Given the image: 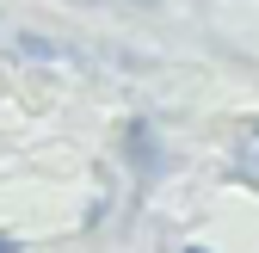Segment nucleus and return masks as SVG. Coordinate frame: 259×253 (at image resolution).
<instances>
[{
	"instance_id": "nucleus-2",
	"label": "nucleus",
	"mask_w": 259,
	"mask_h": 253,
	"mask_svg": "<svg viewBox=\"0 0 259 253\" xmlns=\"http://www.w3.org/2000/svg\"><path fill=\"white\" fill-rule=\"evenodd\" d=\"M0 253H19V247H13V241H7V235H0Z\"/></svg>"
},
{
	"instance_id": "nucleus-1",
	"label": "nucleus",
	"mask_w": 259,
	"mask_h": 253,
	"mask_svg": "<svg viewBox=\"0 0 259 253\" xmlns=\"http://www.w3.org/2000/svg\"><path fill=\"white\" fill-rule=\"evenodd\" d=\"M241 154H247V167L259 173V130H247V148H241Z\"/></svg>"
},
{
	"instance_id": "nucleus-3",
	"label": "nucleus",
	"mask_w": 259,
	"mask_h": 253,
	"mask_svg": "<svg viewBox=\"0 0 259 253\" xmlns=\"http://www.w3.org/2000/svg\"><path fill=\"white\" fill-rule=\"evenodd\" d=\"M185 253H204V247H185Z\"/></svg>"
}]
</instances>
